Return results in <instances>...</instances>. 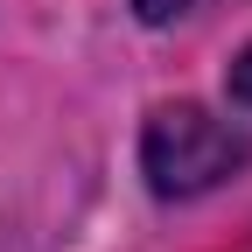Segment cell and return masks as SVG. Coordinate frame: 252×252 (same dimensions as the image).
Here are the masks:
<instances>
[{
  "instance_id": "1",
  "label": "cell",
  "mask_w": 252,
  "mask_h": 252,
  "mask_svg": "<svg viewBox=\"0 0 252 252\" xmlns=\"http://www.w3.org/2000/svg\"><path fill=\"white\" fill-rule=\"evenodd\" d=\"M245 161H252V140L231 119H217L210 105H196V98L154 105L147 126H140V175H147L154 196H168V203H189V196H203V189L231 182Z\"/></svg>"
},
{
  "instance_id": "2",
  "label": "cell",
  "mask_w": 252,
  "mask_h": 252,
  "mask_svg": "<svg viewBox=\"0 0 252 252\" xmlns=\"http://www.w3.org/2000/svg\"><path fill=\"white\" fill-rule=\"evenodd\" d=\"M210 7H224V0H133V14H140L147 28H175V21H196V14H210Z\"/></svg>"
},
{
  "instance_id": "3",
  "label": "cell",
  "mask_w": 252,
  "mask_h": 252,
  "mask_svg": "<svg viewBox=\"0 0 252 252\" xmlns=\"http://www.w3.org/2000/svg\"><path fill=\"white\" fill-rule=\"evenodd\" d=\"M224 91H231V105H245V112H252V42L231 56V70H224Z\"/></svg>"
}]
</instances>
